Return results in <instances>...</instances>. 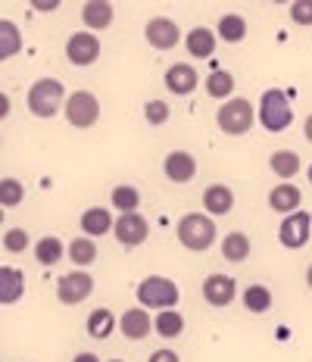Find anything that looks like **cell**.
I'll use <instances>...</instances> for the list:
<instances>
[{
  "label": "cell",
  "instance_id": "obj_39",
  "mask_svg": "<svg viewBox=\"0 0 312 362\" xmlns=\"http://www.w3.org/2000/svg\"><path fill=\"white\" fill-rule=\"evenodd\" d=\"M72 362H100V356H97V353H79Z\"/></svg>",
  "mask_w": 312,
  "mask_h": 362
},
{
  "label": "cell",
  "instance_id": "obj_36",
  "mask_svg": "<svg viewBox=\"0 0 312 362\" xmlns=\"http://www.w3.org/2000/svg\"><path fill=\"white\" fill-rule=\"evenodd\" d=\"M287 13H291V22H296V25H312V0H294Z\"/></svg>",
  "mask_w": 312,
  "mask_h": 362
},
{
  "label": "cell",
  "instance_id": "obj_30",
  "mask_svg": "<svg viewBox=\"0 0 312 362\" xmlns=\"http://www.w3.org/2000/svg\"><path fill=\"white\" fill-rule=\"evenodd\" d=\"M72 259V266L75 269H88L91 262L97 259V244H94V238H75L72 244H69V253H66Z\"/></svg>",
  "mask_w": 312,
  "mask_h": 362
},
{
  "label": "cell",
  "instance_id": "obj_12",
  "mask_svg": "<svg viewBox=\"0 0 312 362\" xmlns=\"http://www.w3.org/2000/svg\"><path fill=\"white\" fill-rule=\"evenodd\" d=\"M234 297H238V284H234L231 275H222V272H216V275H209L207 281H203V300H207L209 306L222 309V306L231 303Z\"/></svg>",
  "mask_w": 312,
  "mask_h": 362
},
{
  "label": "cell",
  "instance_id": "obj_33",
  "mask_svg": "<svg viewBox=\"0 0 312 362\" xmlns=\"http://www.w3.org/2000/svg\"><path fill=\"white\" fill-rule=\"evenodd\" d=\"M22 197H25V185H22L19 178H4L0 181V203H4L6 209L19 206Z\"/></svg>",
  "mask_w": 312,
  "mask_h": 362
},
{
  "label": "cell",
  "instance_id": "obj_11",
  "mask_svg": "<svg viewBox=\"0 0 312 362\" xmlns=\"http://www.w3.org/2000/svg\"><path fill=\"white\" fill-rule=\"evenodd\" d=\"M144 37H147L150 47H156V50H172V47H178V41H181V28L175 25L172 19L156 16V19H150L147 25H144Z\"/></svg>",
  "mask_w": 312,
  "mask_h": 362
},
{
  "label": "cell",
  "instance_id": "obj_19",
  "mask_svg": "<svg viewBox=\"0 0 312 362\" xmlns=\"http://www.w3.org/2000/svg\"><path fill=\"white\" fill-rule=\"evenodd\" d=\"M112 228H116V218L110 216L106 206H91L81 213V231H85V238H103Z\"/></svg>",
  "mask_w": 312,
  "mask_h": 362
},
{
  "label": "cell",
  "instance_id": "obj_10",
  "mask_svg": "<svg viewBox=\"0 0 312 362\" xmlns=\"http://www.w3.org/2000/svg\"><path fill=\"white\" fill-rule=\"evenodd\" d=\"M112 235H116V240H119L122 247L134 250V247H141L144 240H147L150 225H147V218H144L141 213H125V216L116 218V228H112Z\"/></svg>",
  "mask_w": 312,
  "mask_h": 362
},
{
  "label": "cell",
  "instance_id": "obj_25",
  "mask_svg": "<svg viewBox=\"0 0 312 362\" xmlns=\"http://www.w3.org/2000/svg\"><path fill=\"white\" fill-rule=\"evenodd\" d=\"M250 250H253V244H250V238L243 231H231V235L222 238V256L228 262H247Z\"/></svg>",
  "mask_w": 312,
  "mask_h": 362
},
{
  "label": "cell",
  "instance_id": "obj_22",
  "mask_svg": "<svg viewBox=\"0 0 312 362\" xmlns=\"http://www.w3.org/2000/svg\"><path fill=\"white\" fill-rule=\"evenodd\" d=\"M66 253H69V247H63V240L53 238V235L41 238V240L35 244V259H37V266H44V269L57 266V262L63 259Z\"/></svg>",
  "mask_w": 312,
  "mask_h": 362
},
{
  "label": "cell",
  "instance_id": "obj_40",
  "mask_svg": "<svg viewBox=\"0 0 312 362\" xmlns=\"http://www.w3.org/2000/svg\"><path fill=\"white\" fill-rule=\"evenodd\" d=\"M6 112H10V97H6V94H0V116L6 119Z\"/></svg>",
  "mask_w": 312,
  "mask_h": 362
},
{
  "label": "cell",
  "instance_id": "obj_7",
  "mask_svg": "<svg viewBox=\"0 0 312 362\" xmlns=\"http://www.w3.org/2000/svg\"><path fill=\"white\" fill-rule=\"evenodd\" d=\"M91 293H94V278L81 269L66 272V275L57 281V297L63 306H79L81 300L91 297Z\"/></svg>",
  "mask_w": 312,
  "mask_h": 362
},
{
  "label": "cell",
  "instance_id": "obj_20",
  "mask_svg": "<svg viewBox=\"0 0 312 362\" xmlns=\"http://www.w3.org/2000/svg\"><path fill=\"white\" fill-rule=\"evenodd\" d=\"M234 209V194L225 185H209L203 191V213L207 216H228Z\"/></svg>",
  "mask_w": 312,
  "mask_h": 362
},
{
  "label": "cell",
  "instance_id": "obj_8",
  "mask_svg": "<svg viewBox=\"0 0 312 362\" xmlns=\"http://www.w3.org/2000/svg\"><path fill=\"white\" fill-rule=\"evenodd\" d=\"M66 59H69L72 66H79V69L94 66L97 59H100V37L94 32H75L69 41H66Z\"/></svg>",
  "mask_w": 312,
  "mask_h": 362
},
{
  "label": "cell",
  "instance_id": "obj_29",
  "mask_svg": "<svg viewBox=\"0 0 312 362\" xmlns=\"http://www.w3.org/2000/svg\"><path fill=\"white\" fill-rule=\"evenodd\" d=\"M272 303H275V297H272V291L265 288V284H250V288L243 291V306H247L250 313L262 315L272 309Z\"/></svg>",
  "mask_w": 312,
  "mask_h": 362
},
{
  "label": "cell",
  "instance_id": "obj_21",
  "mask_svg": "<svg viewBox=\"0 0 312 362\" xmlns=\"http://www.w3.org/2000/svg\"><path fill=\"white\" fill-rule=\"evenodd\" d=\"M22 293H25V278H22V272L13 266H4L0 269V303L4 306L19 303Z\"/></svg>",
  "mask_w": 312,
  "mask_h": 362
},
{
  "label": "cell",
  "instance_id": "obj_32",
  "mask_svg": "<svg viewBox=\"0 0 312 362\" xmlns=\"http://www.w3.org/2000/svg\"><path fill=\"white\" fill-rule=\"evenodd\" d=\"M207 94L216 97V100H222V103L231 100V94H234V75L225 72V69L209 72V78H207Z\"/></svg>",
  "mask_w": 312,
  "mask_h": 362
},
{
  "label": "cell",
  "instance_id": "obj_35",
  "mask_svg": "<svg viewBox=\"0 0 312 362\" xmlns=\"http://www.w3.org/2000/svg\"><path fill=\"white\" fill-rule=\"evenodd\" d=\"M25 247H32V238H28L25 228H10L4 235V250L6 253H22Z\"/></svg>",
  "mask_w": 312,
  "mask_h": 362
},
{
  "label": "cell",
  "instance_id": "obj_4",
  "mask_svg": "<svg viewBox=\"0 0 312 362\" xmlns=\"http://www.w3.org/2000/svg\"><path fill=\"white\" fill-rule=\"evenodd\" d=\"M181 300V291L172 278L166 275H150L138 284V303L144 309H156V313H166V309H175V303Z\"/></svg>",
  "mask_w": 312,
  "mask_h": 362
},
{
  "label": "cell",
  "instance_id": "obj_37",
  "mask_svg": "<svg viewBox=\"0 0 312 362\" xmlns=\"http://www.w3.org/2000/svg\"><path fill=\"white\" fill-rule=\"evenodd\" d=\"M147 362H181L178 359V353L169 350V346H163V350H156V353H150V359Z\"/></svg>",
  "mask_w": 312,
  "mask_h": 362
},
{
  "label": "cell",
  "instance_id": "obj_2",
  "mask_svg": "<svg viewBox=\"0 0 312 362\" xmlns=\"http://www.w3.org/2000/svg\"><path fill=\"white\" fill-rule=\"evenodd\" d=\"M256 116H260V125L269 134H281V132H287L291 122H294V107H291V100H287V94L281 88H269L260 97V110H256Z\"/></svg>",
  "mask_w": 312,
  "mask_h": 362
},
{
  "label": "cell",
  "instance_id": "obj_28",
  "mask_svg": "<svg viewBox=\"0 0 312 362\" xmlns=\"http://www.w3.org/2000/svg\"><path fill=\"white\" fill-rule=\"evenodd\" d=\"M154 328H156L159 337H166V341H172V337H181V331H185V315H181L178 309H166V313H156Z\"/></svg>",
  "mask_w": 312,
  "mask_h": 362
},
{
  "label": "cell",
  "instance_id": "obj_17",
  "mask_svg": "<svg viewBox=\"0 0 312 362\" xmlns=\"http://www.w3.org/2000/svg\"><path fill=\"white\" fill-rule=\"evenodd\" d=\"M216 41H219V35L212 32V28L197 25V28H191V32L185 35V50L194 59H207V57L216 54Z\"/></svg>",
  "mask_w": 312,
  "mask_h": 362
},
{
  "label": "cell",
  "instance_id": "obj_44",
  "mask_svg": "<svg viewBox=\"0 0 312 362\" xmlns=\"http://www.w3.org/2000/svg\"><path fill=\"white\" fill-rule=\"evenodd\" d=\"M106 362H122V359H106Z\"/></svg>",
  "mask_w": 312,
  "mask_h": 362
},
{
  "label": "cell",
  "instance_id": "obj_38",
  "mask_svg": "<svg viewBox=\"0 0 312 362\" xmlns=\"http://www.w3.org/2000/svg\"><path fill=\"white\" fill-rule=\"evenodd\" d=\"M32 10L35 13H53V10H59V0H50V4H32Z\"/></svg>",
  "mask_w": 312,
  "mask_h": 362
},
{
  "label": "cell",
  "instance_id": "obj_43",
  "mask_svg": "<svg viewBox=\"0 0 312 362\" xmlns=\"http://www.w3.org/2000/svg\"><path fill=\"white\" fill-rule=\"evenodd\" d=\"M306 175H309V185H312V163H309V169H306Z\"/></svg>",
  "mask_w": 312,
  "mask_h": 362
},
{
  "label": "cell",
  "instance_id": "obj_15",
  "mask_svg": "<svg viewBox=\"0 0 312 362\" xmlns=\"http://www.w3.org/2000/svg\"><path fill=\"white\" fill-rule=\"evenodd\" d=\"M119 331L128 337V341H144V337L154 331V319L144 306H134V309H125L119 315Z\"/></svg>",
  "mask_w": 312,
  "mask_h": 362
},
{
  "label": "cell",
  "instance_id": "obj_23",
  "mask_svg": "<svg viewBox=\"0 0 312 362\" xmlns=\"http://www.w3.org/2000/svg\"><path fill=\"white\" fill-rule=\"evenodd\" d=\"M269 169L275 172L281 181H291L296 172L303 169V160H300V153H294V150H275V153L269 156Z\"/></svg>",
  "mask_w": 312,
  "mask_h": 362
},
{
  "label": "cell",
  "instance_id": "obj_34",
  "mask_svg": "<svg viewBox=\"0 0 312 362\" xmlns=\"http://www.w3.org/2000/svg\"><path fill=\"white\" fill-rule=\"evenodd\" d=\"M169 116H172V110H169L166 100H147L144 103V119H147L150 125H166Z\"/></svg>",
  "mask_w": 312,
  "mask_h": 362
},
{
  "label": "cell",
  "instance_id": "obj_5",
  "mask_svg": "<svg viewBox=\"0 0 312 362\" xmlns=\"http://www.w3.org/2000/svg\"><path fill=\"white\" fill-rule=\"evenodd\" d=\"M256 110L253 103L247 100V97H231V100H225L222 107L216 112V122L222 128L225 134H231V138H241V134H247L250 128L256 122Z\"/></svg>",
  "mask_w": 312,
  "mask_h": 362
},
{
  "label": "cell",
  "instance_id": "obj_16",
  "mask_svg": "<svg viewBox=\"0 0 312 362\" xmlns=\"http://www.w3.org/2000/svg\"><path fill=\"white\" fill-rule=\"evenodd\" d=\"M300 203H303V191L296 185H291V181H281V185H275L269 191V206L275 209V213H281L284 218L300 213Z\"/></svg>",
  "mask_w": 312,
  "mask_h": 362
},
{
  "label": "cell",
  "instance_id": "obj_9",
  "mask_svg": "<svg viewBox=\"0 0 312 362\" xmlns=\"http://www.w3.org/2000/svg\"><path fill=\"white\" fill-rule=\"evenodd\" d=\"M309 238H312V216L303 213V209L294 213V216H287L278 228V240H281V247H287V250H300V247H306Z\"/></svg>",
  "mask_w": 312,
  "mask_h": 362
},
{
  "label": "cell",
  "instance_id": "obj_31",
  "mask_svg": "<svg viewBox=\"0 0 312 362\" xmlns=\"http://www.w3.org/2000/svg\"><path fill=\"white\" fill-rule=\"evenodd\" d=\"M110 203L119 209L122 216H125V213H138L141 194H138V187H132V185H116V187H112V194H110Z\"/></svg>",
  "mask_w": 312,
  "mask_h": 362
},
{
  "label": "cell",
  "instance_id": "obj_6",
  "mask_svg": "<svg viewBox=\"0 0 312 362\" xmlns=\"http://www.w3.org/2000/svg\"><path fill=\"white\" fill-rule=\"evenodd\" d=\"M63 116H66V122L75 128H91L100 119V100H97L91 90H72L69 100H66Z\"/></svg>",
  "mask_w": 312,
  "mask_h": 362
},
{
  "label": "cell",
  "instance_id": "obj_13",
  "mask_svg": "<svg viewBox=\"0 0 312 362\" xmlns=\"http://www.w3.org/2000/svg\"><path fill=\"white\" fill-rule=\"evenodd\" d=\"M197 85H200V75H197L191 63H175L166 69V90H169V94L187 97L197 90Z\"/></svg>",
  "mask_w": 312,
  "mask_h": 362
},
{
  "label": "cell",
  "instance_id": "obj_42",
  "mask_svg": "<svg viewBox=\"0 0 312 362\" xmlns=\"http://www.w3.org/2000/svg\"><path fill=\"white\" fill-rule=\"evenodd\" d=\"M306 284L312 288V266H309V272H306Z\"/></svg>",
  "mask_w": 312,
  "mask_h": 362
},
{
  "label": "cell",
  "instance_id": "obj_3",
  "mask_svg": "<svg viewBox=\"0 0 312 362\" xmlns=\"http://www.w3.org/2000/svg\"><path fill=\"white\" fill-rule=\"evenodd\" d=\"M178 240L181 247H187L191 253H203L209 250L212 244H216V222H212V216L207 213H187L178 218Z\"/></svg>",
  "mask_w": 312,
  "mask_h": 362
},
{
  "label": "cell",
  "instance_id": "obj_27",
  "mask_svg": "<svg viewBox=\"0 0 312 362\" xmlns=\"http://www.w3.org/2000/svg\"><path fill=\"white\" fill-rule=\"evenodd\" d=\"M22 50V35L16 28V22L10 19H0V59H13Z\"/></svg>",
  "mask_w": 312,
  "mask_h": 362
},
{
  "label": "cell",
  "instance_id": "obj_26",
  "mask_svg": "<svg viewBox=\"0 0 312 362\" xmlns=\"http://www.w3.org/2000/svg\"><path fill=\"white\" fill-rule=\"evenodd\" d=\"M216 35L222 37L225 44H241L243 37H247V19L238 16V13H228V16L219 19Z\"/></svg>",
  "mask_w": 312,
  "mask_h": 362
},
{
  "label": "cell",
  "instance_id": "obj_41",
  "mask_svg": "<svg viewBox=\"0 0 312 362\" xmlns=\"http://www.w3.org/2000/svg\"><path fill=\"white\" fill-rule=\"evenodd\" d=\"M303 134H306V141H312V112L306 116V122H303Z\"/></svg>",
  "mask_w": 312,
  "mask_h": 362
},
{
  "label": "cell",
  "instance_id": "obj_18",
  "mask_svg": "<svg viewBox=\"0 0 312 362\" xmlns=\"http://www.w3.org/2000/svg\"><path fill=\"white\" fill-rule=\"evenodd\" d=\"M112 16H116V10H112V4H106V0H88V4L81 6V22H85L88 32H94V35L110 28Z\"/></svg>",
  "mask_w": 312,
  "mask_h": 362
},
{
  "label": "cell",
  "instance_id": "obj_1",
  "mask_svg": "<svg viewBox=\"0 0 312 362\" xmlns=\"http://www.w3.org/2000/svg\"><path fill=\"white\" fill-rule=\"evenodd\" d=\"M66 100H69V94H66L59 78H37L28 88V97H25L28 110L37 119H53L59 110H66Z\"/></svg>",
  "mask_w": 312,
  "mask_h": 362
},
{
  "label": "cell",
  "instance_id": "obj_24",
  "mask_svg": "<svg viewBox=\"0 0 312 362\" xmlns=\"http://www.w3.org/2000/svg\"><path fill=\"white\" fill-rule=\"evenodd\" d=\"M85 328H88V334L94 337V341H106V337L119 328V319L106 306H100V309H94V313L88 315V325Z\"/></svg>",
  "mask_w": 312,
  "mask_h": 362
},
{
  "label": "cell",
  "instance_id": "obj_14",
  "mask_svg": "<svg viewBox=\"0 0 312 362\" xmlns=\"http://www.w3.org/2000/svg\"><path fill=\"white\" fill-rule=\"evenodd\" d=\"M163 172L172 185H187V181H194V175H197L194 153H187V150H172L163 160Z\"/></svg>",
  "mask_w": 312,
  "mask_h": 362
}]
</instances>
